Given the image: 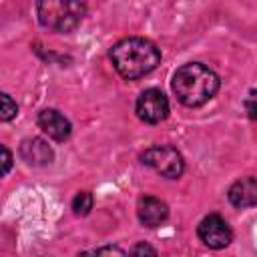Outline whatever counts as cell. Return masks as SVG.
<instances>
[{"label": "cell", "mask_w": 257, "mask_h": 257, "mask_svg": "<svg viewBox=\"0 0 257 257\" xmlns=\"http://www.w3.org/2000/svg\"><path fill=\"white\" fill-rule=\"evenodd\" d=\"M137 215H139V221H141L145 227H159L161 223L167 221V217H169V207H167L165 201L147 195V197H141V199H139Z\"/></svg>", "instance_id": "obj_7"}, {"label": "cell", "mask_w": 257, "mask_h": 257, "mask_svg": "<svg viewBox=\"0 0 257 257\" xmlns=\"http://www.w3.org/2000/svg\"><path fill=\"white\" fill-rule=\"evenodd\" d=\"M20 157L28 165H32V167H44V165H48L52 161L54 153H52L50 145L44 139L32 137V139L22 141V145H20Z\"/></svg>", "instance_id": "obj_9"}, {"label": "cell", "mask_w": 257, "mask_h": 257, "mask_svg": "<svg viewBox=\"0 0 257 257\" xmlns=\"http://www.w3.org/2000/svg\"><path fill=\"white\" fill-rule=\"evenodd\" d=\"M197 233H199V239L207 245V247H211V249H223V247H227L229 243H231V239H233V231H231V227L227 225V221L223 219V217H219V215H207L201 223H199V229H197Z\"/></svg>", "instance_id": "obj_6"}, {"label": "cell", "mask_w": 257, "mask_h": 257, "mask_svg": "<svg viewBox=\"0 0 257 257\" xmlns=\"http://www.w3.org/2000/svg\"><path fill=\"white\" fill-rule=\"evenodd\" d=\"M36 14L44 28L70 32L82 22L86 0H36Z\"/></svg>", "instance_id": "obj_3"}, {"label": "cell", "mask_w": 257, "mask_h": 257, "mask_svg": "<svg viewBox=\"0 0 257 257\" xmlns=\"http://www.w3.org/2000/svg\"><path fill=\"white\" fill-rule=\"evenodd\" d=\"M137 114L149 124H157L169 114V100L159 88H147L137 100Z\"/></svg>", "instance_id": "obj_5"}, {"label": "cell", "mask_w": 257, "mask_h": 257, "mask_svg": "<svg viewBox=\"0 0 257 257\" xmlns=\"http://www.w3.org/2000/svg\"><path fill=\"white\" fill-rule=\"evenodd\" d=\"M110 60L122 78L135 80L157 68L161 62V50L147 38L131 36L110 48Z\"/></svg>", "instance_id": "obj_1"}, {"label": "cell", "mask_w": 257, "mask_h": 257, "mask_svg": "<svg viewBox=\"0 0 257 257\" xmlns=\"http://www.w3.org/2000/svg\"><path fill=\"white\" fill-rule=\"evenodd\" d=\"M143 163L167 179H179L185 171V161L175 147L169 145H155L143 153Z\"/></svg>", "instance_id": "obj_4"}, {"label": "cell", "mask_w": 257, "mask_h": 257, "mask_svg": "<svg viewBox=\"0 0 257 257\" xmlns=\"http://www.w3.org/2000/svg\"><path fill=\"white\" fill-rule=\"evenodd\" d=\"M16 112H18V106H16V102L10 98V94H2V108H0V118L2 120H10V118H14L16 116Z\"/></svg>", "instance_id": "obj_12"}, {"label": "cell", "mask_w": 257, "mask_h": 257, "mask_svg": "<svg viewBox=\"0 0 257 257\" xmlns=\"http://www.w3.org/2000/svg\"><path fill=\"white\" fill-rule=\"evenodd\" d=\"M38 126H40L50 139H54V141H58V143L66 141V139L70 137V131H72L68 118H66L64 114H60L58 110H54V108H44V110H40V114H38Z\"/></svg>", "instance_id": "obj_8"}, {"label": "cell", "mask_w": 257, "mask_h": 257, "mask_svg": "<svg viewBox=\"0 0 257 257\" xmlns=\"http://www.w3.org/2000/svg\"><path fill=\"white\" fill-rule=\"evenodd\" d=\"M173 92L185 106H201L219 90V76L201 62H189L173 74Z\"/></svg>", "instance_id": "obj_2"}, {"label": "cell", "mask_w": 257, "mask_h": 257, "mask_svg": "<svg viewBox=\"0 0 257 257\" xmlns=\"http://www.w3.org/2000/svg\"><path fill=\"white\" fill-rule=\"evenodd\" d=\"M10 167H12V155H10V151L2 145V175H8Z\"/></svg>", "instance_id": "obj_15"}, {"label": "cell", "mask_w": 257, "mask_h": 257, "mask_svg": "<svg viewBox=\"0 0 257 257\" xmlns=\"http://www.w3.org/2000/svg\"><path fill=\"white\" fill-rule=\"evenodd\" d=\"M86 253H92V255H124V251L120 247H98V249H92V251H86Z\"/></svg>", "instance_id": "obj_13"}, {"label": "cell", "mask_w": 257, "mask_h": 257, "mask_svg": "<svg viewBox=\"0 0 257 257\" xmlns=\"http://www.w3.org/2000/svg\"><path fill=\"white\" fill-rule=\"evenodd\" d=\"M131 253H133V255H145V253H149V255H157V249L151 247V245H147V243H139V245H135V247L131 249Z\"/></svg>", "instance_id": "obj_14"}, {"label": "cell", "mask_w": 257, "mask_h": 257, "mask_svg": "<svg viewBox=\"0 0 257 257\" xmlns=\"http://www.w3.org/2000/svg\"><path fill=\"white\" fill-rule=\"evenodd\" d=\"M247 108H249L251 118H257V102H249V104H247Z\"/></svg>", "instance_id": "obj_16"}, {"label": "cell", "mask_w": 257, "mask_h": 257, "mask_svg": "<svg viewBox=\"0 0 257 257\" xmlns=\"http://www.w3.org/2000/svg\"><path fill=\"white\" fill-rule=\"evenodd\" d=\"M90 209H92V195L88 191L76 193L74 199H72V211H74V215L84 217V215H88Z\"/></svg>", "instance_id": "obj_11"}, {"label": "cell", "mask_w": 257, "mask_h": 257, "mask_svg": "<svg viewBox=\"0 0 257 257\" xmlns=\"http://www.w3.org/2000/svg\"><path fill=\"white\" fill-rule=\"evenodd\" d=\"M229 201L235 207H255L257 205V179L253 177H243L239 181H235L229 187Z\"/></svg>", "instance_id": "obj_10"}]
</instances>
